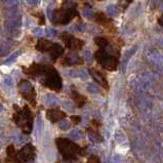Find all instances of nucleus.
<instances>
[{
	"label": "nucleus",
	"instance_id": "nucleus-31",
	"mask_svg": "<svg viewBox=\"0 0 163 163\" xmlns=\"http://www.w3.org/2000/svg\"><path fill=\"white\" fill-rule=\"evenodd\" d=\"M60 127L62 129H68L70 127V123L67 121V120H61L60 122Z\"/></svg>",
	"mask_w": 163,
	"mask_h": 163
},
{
	"label": "nucleus",
	"instance_id": "nucleus-38",
	"mask_svg": "<svg viewBox=\"0 0 163 163\" xmlns=\"http://www.w3.org/2000/svg\"><path fill=\"white\" fill-rule=\"evenodd\" d=\"M2 110H3V106H2V104L0 103V112H1Z\"/></svg>",
	"mask_w": 163,
	"mask_h": 163
},
{
	"label": "nucleus",
	"instance_id": "nucleus-33",
	"mask_svg": "<svg viewBox=\"0 0 163 163\" xmlns=\"http://www.w3.org/2000/svg\"><path fill=\"white\" fill-rule=\"evenodd\" d=\"M87 163H101L100 161V159L97 158V156H91V157H89V159H88V161Z\"/></svg>",
	"mask_w": 163,
	"mask_h": 163
},
{
	"label": "nucleus",
	"instance_id": "nucleus-3",
	"mask_svg": "<svg viewBox=\"0 0 163 163\" xmlns=\"http://www.w3.org/2000/svg\"><path fill=\"white\" fill-rule=\"evenodd\" d=\"M12 120L23 129L24 133L29 134L32 131L33 117L30 109L27 106H25L23 110H18V112L12 117Z\"/></svg>",
	"mask_w": 163,
	"mask_h": 163
},
{
	"label": "nucleus",
	"instance_id": "nucleus-20",
	"mask_svg": "<svg viewBox=\"0 0 163 163\" xmlns=\"http://www.w3.org/2000/svg\"><path fill=\"white\" fill-rule=\"evenodd\" d=\"M58 98L55 97L54 95L52 94H47L45 97V103L46 105H48V106H54V105H57L58 103Z\"/></svg>",
	"mask_w": 163,
	"mask_h": 163
},
{
	"label": "nucleus",
	"instance_id": "nucleus-17",
	"mask_svg": "<svg viewBox=\"0 0 163 163\" xmlns=\"http://www.w3.org/2000/svg\"><path fill=\"white\" fill-rule=\"evenodd\" d=\"M95 43H97V45L100 47V49H105L108 47V40L106 38H104V37H97L95 38Z\"/></svg>",
	"mask_w": 163,
	"mask_h": 163
},
{
	"label": "nucleus",
	"instance_id": "nucleus-29",
	"mask_svg": "<svg viewBox=\"0 0 163 163\" xmlns=\"http://www.w3.org/2000/svg\"><path fill=\"white\" fill-rule=\"evenodd\" d=\"M83 58L88 62V63H90V62L92 61V57H91V52L89 50H84L83 51Z\"/></svg>",
	"mask_w": 163,
	"mask_h": 163
},
{
	"label": "nucleus",
	"instance_id": "nucleus-22",
	"mask_svg": "<svg viewBox=\"0 0 163 163\" xmlns=\"http://www.w3.org/2000/svg\"><path fill=\"white\" fill-rule=\"evenodd\" d=\"M83 15H84L86 18H88V20H92V18H94L95 14L90 7L86 6V7H84V9H83Z\"/></svg>",
	"mask_w": 163,
	"mask_h": 163
},
{
	"label": "nucleus",
	"instance_id": "nucleus-27",
	"mask_svg": "<svg viewBox=\"0 0 163 163\" xmlns=\"http://www.w3.org/2000/svg\"><path fill=\"white\" fill-rule=\"evenodd\" d=\"M18 0H8L6 2V7L11 8V7H18Z\"/></svg>",
	"mask_w": 163,
	"mask_h": 163
},
{
	"label": "nucleus",
	"instance_id": "nucleus-10",
	"mask_svg": "<svg viewBox=\"0 0 163 163\" xmlns=\"http://www.w3.org/2000/svg\"><path fill=\"white\" fill-rule=\"evenodd\" d=\"M89 71H90V75L92 76V78H93L95 81H97L98 84L101 86V87L109 89V83H108L106 77H105L103 74H101V72H98L97 70H94V69H91Z\"/></svg>",
	"mask_w": 163,
	"mask_h": 163
},
{
	"label": "nucleus",
	"instance_id": "nucleus-35",
	"mask_svg": "<svg viewBox=\"0 0 163 163\" xmlns=\"http://www.w3.org/2000/svg\"><path fill=\"white\" fill-rule=\"evenodd\" d=\"M27 2L31 6H36L40 2V0H27Z\"/></svg>",
	"mask_w": 163,
	"mask_h": 163
},
{
	"label": "nucleus",
	"instance_id": "nucleus-12",
	"mask_svg": "<svg viewBox=\"0 0 163 163\" xmlns=\"http://www.w3.org/2000/svg\"><path fill=\"white\" fill-rule=\"evenodd\" d=\"M48 51L50 54V58L54 61L64 54V47L60 44H58V43H52L51 47Z\"/></svg>",
	"mask_w": 163,
	"mask_h": 163
},
{
	"label": "nucleus",
	"instance_id": "nucleus-28",
	"mask_svg": "<svg viewBox=\"0 0 163 163\" xmlns=\"http://www.w3.org/2000/svg\"><path fill=\"white\" fill-rule=\"evenodd\" d=\"M43 34H44V31H43L42 28H35L33 30V35L36 37H42Z\"/></svg>",
	"mask_w": 163,
	"mask_h": 163
},
{
	"label": "nucleus",
	"instance_id": "nucleus-14",
	"mask_svg": "<svg viewBox=\"0 0 163 163\" xmlns=\"http://www.w3.org/2000/svg\"><path fill=\"white\" fill-rule=\"evenodd\" d=\"M52 45V42L49 41V40H46V39H41L39 40L38 42H37L36 44V48L38 49V50L44 52V51H48L49 49H50Z\"/></svg>",
	"mask_w": 163,
	"mask_h": 163
},
{
	"label": "nucleus",
	"instance_id": "nucleus-34",
	"mask_svg": "<svg viewBox=\"0 0 163 163\" xmlns=\"http://www.w3.org/2000/svg\"><path fill=\"white\" fill-rule=\"evenodd\" d=\"M4 84L6 86H8V87H11V86H12V81H11L10 77H5V78H4Z\"/></svg>",
	"mask_w": 163,
	"mask_h": 163
},
{
	"label": "nucleus",
	"instance_id": "nucleus-36",
	"mask_svg": "<svg viewBox=\"0 0 163 163\" xmlns=\"http://www.w3.org/2000/svg\"><path fill=\"white\" fill-rule=\"evenodd\" d=\"M72 121L75 123V124H78V123L80 122V120H81V118H80L79 116H72Z\"/></svg>",
	"mask_w": 163,
	"mask_h": 163
},
{
	"label": "nucleus",
	"instance_id": "nucleus-39",
	"mask_svg": "<svg viewBox=\"0 0 163 163\" xmlns=\"http://www.w3.org/2000/svg\"><path fill=\"white\" fill-rule=\"evenodd\" d=\"M0 147H1V141H0Z\"/></svg>",
	"mask_w": 163,
	"mask_h": 163
},
{
	"label": "nucleus",
	"instance_id": "nucleus-21",
	"mask_svg": "<svg viewBox=\"0 0 163 163\" xmlns=\"http://www.w3.org/2000/svg\"><path fill=\"white\" fill-rule=\"evenodd\" d=\"M94 20L97 21V23L101 24V25H105L108 22V18L106 17V14H103V12H98V14H95Z\"/></svg>",
	"mask_w": 163,
	"mask_h": 163
},
{
	"label": "nucleus",
	"instance_id": "nucleus-26",
	"mask_svg": "<svg viewBox=\"0 0 163 163\" xmlns=\"http://www.w3.org/2000/svg\"><path fill=\"white\" fill-rule=\"evenodd\" d=\"M77 77L81 79H86L88 77V73L86 70H77Z\"/></svg>",
	"mask_w": 163,
	"mask_h": 163
},
{
	"label": "nucleus",
	"instance_id": "nucleus-8",
	"mask_svg": "<svg viewBox=\"0 0 163 163\" xmlns=\"http://www.w3.org/2000/svg\"><path fill=\"white\" fill-rule=\"evenodd\" d=\"M62 39L65 42V44L67 45V47L70 49H73V50H79V49L82 48L83 44H84V42L82 40L75 38L74 36L66 33L62 35Z\"/></svg>",
	"mask_w": 163,
	"mask_h": 163
},
{
	"label": "nucleus",
	"instance_id": "nucleus-11",
	"mask_svg": "<svg viewBox=\"0 0 163 163\" xmlns=\"http://www.w3.org/2000/svg\"><path fill=\"white\" fill-rule=\"evenodd\" d=\"M46 116H47L49 121L54 123V122L60 121V120L65 118V117H66V114H65L64 112H62V111H60L58 109H50L46 112Z\"/></svg>",
	"mask_w": 163,
	"mask_h": 163
},
{
	"label": "nucleus",
	"instance_id": "nucleus-4",
	"mask_svg": "<svg viewBox=\"0 0 163 163\" xmlns=\"http://www.w3.org/2000/svg\"><path fill=\"white\" fill-rule=\"evenodd\" d=\"M76 15L77 11L75 7H69V6L64 4L63 7L54 12V18H52L51 21H54V23L55 24L66 25L69 24Z\"/></svg>",
	"mask_w": 163,
	"mask_h": 163
},
{
	"label": "nucleus",
	"instance_id": "nucleus-37",
	"mask_svg": "<svg viewBox=\"0 0 163 163\" xmlns=\"http://www.w3.org/2000/svg\"><path fill=\"white\" fill-rule=\"evenodd\" d=\"M158 22H159V24L163 27V14H162V17H160V18H158Z\"/></svg>",
	"mask_w": 163,
	"mask_h": 163
},
{
	"label": "nucleus",
	"instance_id": "nucleus-9",
	"mask_svg": "<svg viewBox=\"0 0 163 163\" xmlns=\"http://www.w3.org/2000/svg\"><path fill=\"white\" fill-rule=\"evenodd\" d=\"M21 25H22V18H21V15H18V17H15V18H7V20L5 21L4 29L6 32L12 33V32H14V31L18 30Z\"/></svg>",
	"mask_w": 163,
	"mask_h": 163
},
{
	"label": "nucleus",
	"instance_id": "nucleus-24",
	"mask_svg": "<svg viewBox=\"0 0 163 163\" xmlns=\"http://www.w3.org/2000/svg\"><path fill=\"white\" fill-rule=\"evenodd\" d=\"M87 89L89 92H91V93H97L98 92L97 85H95L94 83H89V84L87 85Z\"/></svg>",
	"mask_w": 163,
	"mask_h": 163
},
{
	"label": "nucleus",
	"instance_id": "nucleus-18",
	"mask_svg": "<svg viewBox=\"0 0 163 163\" xmlns=\"http://www.w3.org/2000/svg\"><path fill=\"white\" fill-rule=\"evenodd\" d=\"M107 12H108V14L111 15V17H117V15L120 14V10H119L118 6L109 5L107 7Z\"/></svg>",
	"mask_w": 163,
	"mask_h": 163
},
{
	"label": "nucleus",
	"instance_id": "nucleus-6",
	"mask_svg": "<svg viewBox=\"0 0 163 163\" xmlns=\"http://www.w3.org/2000/svg\"><path fill=\"white\" fill-rule=\"evenodd\" d=\"M18 90H20L21 94L23 95L24 98H26L27 101H29L33 106L36 105V92L34 89L33 85L31 84L29 81H22L18 85Z\"/></svg>",
	"mask_w": 163,
	"mask_h": 163
},
{
	"label": "nucleus",
	"instance_id": "nucleus-5",
	"mask_svg": "<svg viewBox=\"0 0 163 163\" xmlns=\"http://www.w3.org/2000/svg\"><path fill=\"white\" fill-rule=\"evenodd\" d=\"M95 60L106 70L115 71L117 67H118V60H117V58L112 54H109L106 51V49H100L98 51L95 52Z\"/></svg>",
	"mask_w": 163,
	"mask_h": 163
},
{
	"label": "nucleus",
	"instance_id": "nucleus-2",
	"mask_svg": "<svg viewBox=\"0 0 163 163\" xmlns=\"http://www.w3.org/2000/svg\"><path fill=\"white\" fill-rule=\"evenodd\" d=\"M55 144H57L60 153L63 155L64 159L66 160L76 159L77 155H80L82 153L81 148L78 145H76L74 141L68 140V138L58 137L55 141Z\"/></svg>",
	"mask_w": 163,
	"mask_h": 163
},
{
	"label": "nucleus",
	"instance_id": "nucleus-40",
	"mask_svg": "<svg viewBox=\"0 0 163 163\" xmlns=\"http://www.w3.org/2000/svg\"><path fill=\"white\" fill-rule=\"evenodd\" d=\"M0 1H1V0H0Z\"/></svg>",
	"mask_w": 163,
	"mask_h": 163
},
{
	"label": "nucleus",
	"instance_id": "nucleus-15",
	"mask_svg": "<svg viewBox=\"0 0 163 163\" xmlns=\"http://www.w3.org/2000/svg\"><path fill=\"white\" fill-rule=\"evenodd\" d=\"M72 95H73V100H74V101H75V104L77 105V107L81 108V107L84 106L85 103H86V97H83L82 94L78 93L77 91H73Z\"/></svg>",
	"mask_w": 163,
	"mask_h": 163
},
{
	"label": "nucleus",
	"instance_id": "nucleus-7",
	"mask_svg": "<svg viewBox=\"0 0 163 163\" xmlns=\"http://www.w3.org/2000/svg\"><path fill=\"white\" fill-rule=\"evenodd\" d=\"M18 158L23 163H27L34 160L35 158V148L32 144H27L18 151Z\"/></svg>",
	"mask_w": 163,
	"mask_h": 163
},
{
	"label": "nucleus",
	"instance_id": "nucleus-30",
	"mask_svg": "<svg viewBox=\"0 0 163 163\" xmlns=\"http://www.w3.org/2000/svg\"><path fill=\"white\" fill-rule=\"evenodd\" d=\"M57 30L54 29H48L47 31H46V36L48 37V38H54V37L57 36Z\"/></svg>",
	"mask_w": 163,
	"mask_h": 163
},
{
	"label": "nucleus",
	"instance_id": "nucleus-19",
	"mask_svg": "<svg viewBox=\"0 0 163 163\" xmlns=\"http://www.w3.org/2000/svg\"><path fill=\"white\" fill-rule=\"evenodd\" d=\"M5 17L7 18H15L18 17V10L17 7H11V8H7V10H5Z\"/></svg>",
	"mask_w": 163,
	"mask_h": 163
},
{
	"label": "nucleus",
	"instance_id": "nucleus-13",
	"mask_svg": "<svg viewBox=\"0 0 163 163\" xmlns=\"http://www.w3.org/2000/svg\"><path fill=\"white\" fill-rule=\"evenodd\" d=\"M82 63L81 58L79 57L78 54H69L66 57V58L63 61L64 65H67V66H73V65H79Z\"/></svg>",
	"mask_w": 163,
	"mask_h": 163
},
{
	"label": "nucleus",
	"instance_id": "nucleus-23",
	"mask_svg": "<svg viewBox=\"0 0 163 163\" xmlns=\"http://www.w3.org/2000/svg\"><path fill=\"white\" fill-rule=\"evenodd\" d=\"M18 54H20V51H15L14 54H12L10 57L7 58V60L5 61V64H6V65H9V64L14 63V62L17 60V58L18 57Z\"/></svg>",
	"mask_w": 163,
	"mask_h": 163
},
{
	"label": "nucleus",
	"instance_id": "nucleus-1",
	"mask_svg": "<svg viewBox=\"0 0 163 163\" xmlns=\"http://www.w3.org/2000/svg\"><path fill=\"white\" fill-rule=\"evenodd\" d=\"M32 75L41 76L40 82L46 87L60 91L62 89V79L57 70L51 66H42V65H34L30 68L29 72Z\"/></svg>",
	"mask_w": 163,
	"mask_h": 163
},
{
	"label": "nucleus",
	"instance_id": "nucleus-16",
	"mask_svg": "<svg viewBox=\"0 0 163 163\" xmlns=\"http://www.w3.org/2000/svg\"><path fill=\"white\" fill-rule=\"evenodd\" d=\"M135 50H137V48H133V49H129V50L126 51V54H124V58H123V64H122V70L124 71L125 70V68L126 66H127V64H128V61H129V58H130V57L132 54H134Z\"/></svg>",
	"mask_w": 163,
	"mask_h": 163
},
{
	"label": "nucleus",
	"instance_id": "nucleus-25",
	"mask_svg": "<svg viewBox=\"0 0 163 163\" xmlns=\"http://www.w3.org/2000/svg\"><path fill=\"white\" fill-rule=\"evenodd\" d=\"M6 153H7V156L9 157V158H11V157L14 155L15 148H14V145H9V146L6 148Z\"/></svg>",
	"mask_w": 163,
	"mask_h": 163
},
{
	"label": "nucleus",
	"instance_id": "nucleus-32",
	"mask_svg": "<svg viewBox=\"0 0 163 163\" xmlns=\"http://www.w3.org/2000/svg\"><path fill=\"white\" fill-rule=\"evenodd\" d=\"M132 2V0H120L119 1V5H121L123 8H126L127 6Z\"/></svg>",
	"mask_w": 163,
	"mask_h": 163
}]
</instances>
